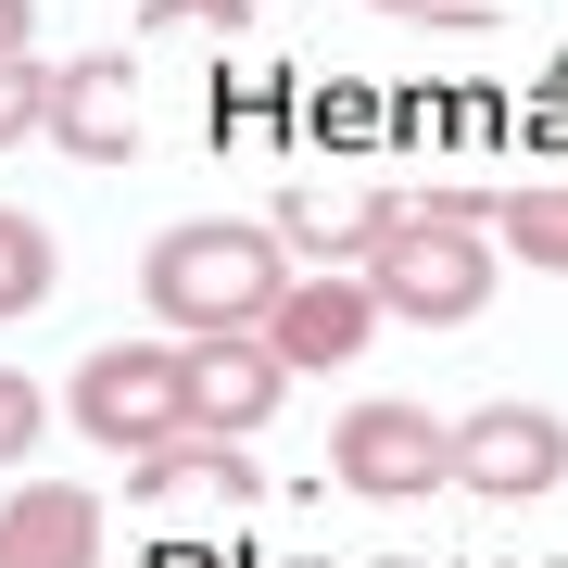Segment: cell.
I'll use <instances>...</instances> for the list:
<instances>
[{
	"mask_svg": "<svg viewBox=\"0 0 568 568\" xmlns=\"http://www.w3.org/2000/svg\"><path fill=\"white\" fill-rule=\"evenodd\" d=\"M493 215H455L443 190L429 203H405V227H392L379 253H366V291H379V316H405V328H467L493 304Z\"/></svg>",
	"mask_w": 568,
	"mask_h": 568,
	"instance_id": "2",
	"label": "cell"
},
{
	"mask_svg": "<svg viewBox=\"0 0 568 568\" xmlns=\"http://www.w3.org/2000/svg\"><path fill=\"white\" fill-rule=\"evenodd\" d=\"M328 467H342V493H366V506H429L455 480V429L429 405H354L328 429Z\"/></svg>",
	"mask_w": 568,
	"mask_h": 568,
	"instance_id": "4",
	"label": "cell"
},
{
	"mask_svg": "<svg viewBox=\"0 0 568 568\" xmlns=\"http://www.w3.org/2000/svg\"><path fill=\"white\" fill-rule=\"evenodd\" d=\"M126 506H152V518H241V506H265V480H253V455H241V443H215V429H178V443L126 455Z\"/></svg>",
	"mask_w": 568,
	"mask_h": 568,
	"instance_id": "6",
	"label": "cell"
},
{
	"mask_svg": "<svg viewBox=\"0 0 568 568\" xmlns=\"http://www.w3.org/2000/svg\"><path fill=\"white\" fill-rule=\"evenodd\" d=\"M0 51H26V0H0Z\"/></svg>",
	"mask_w": 568,
	"mask_h": 568,
	"instance_id": "17",
	"label": "cell"
},
{
	"mask_svg": "<svg viewBox=\"0 0 568 568\" xmlns=\"http://www.w3.org/2000/svg\"><path fill=\"white\" fill-rule=\"evenodd\" d=\"M291 291V241L278 227H241V215H190L164 227L152 265H140V304L164 316V342H215V328H265Z\"/></svg>",
	"mask_w": 568,
	"mask_h": 568,
	"instance_id": "1",
	"label": "cell"
},
{
	"mask_svg": "<svg viewBox=\"0 0 568 568\" xmlns=\"http://www.w3.org/2000/svg\"><path fill=\"white\" fill-rule=\"evenodd\" d=\"M392 227H405V203H379V190H342V203H328V190H291L278 203V241L316 253V265H366Z\"/></svg>",
	"mask_w": 568,
	"mask_h": 568,
	"instance_id": "11",
	"label": "cell"
},
{
	"mask_svg": "<svg viewBox=\"0 0 568 568\" xmlns=\"http://www.w3.org/2000/svg\"><path fill=\"white\" fill-rule=\"evenodd\" d=\"M493 241H506L518 265H544V278H568V178L493 190Z\"/></svg>",
	"mask_w": 568,
	"mask_h": 568,
	"instance_id": "12",
	"label": "cell"
},
{
	"mask_svg": "<svg viewBox=\"0 0 568 568\" xmlns=\"http://www.w3.org/2000/svg\"><path fill=\"white\" fill-rule=\"evenodd\" d=\"M51 140L77 152V164H126V152H140V77H126V51L63 63V89H51Z\"/></svg>",
	"mask_w": 568,
	"mask_h": 568,
	"instance_id": "9",
	"label": "cell"
},
{
	"mask_svg": "<svg viewBox=\"0 0 568 568\" xmlns=\"http://www.w3.org/2000/svg\"><path fill=\"white\" fill-rule=\"evenodd\" d=\"M51 304V227L0 203V316H39Z\"/></svg>",
	"mask_w": 568,
	"mask_h": 568,
	"instance_id": "13",
	"label": "cell"
},
{
	"mask_svg": "<svg viewBox=\"0 0 568 568\" xmlns=\"http://www.w3.org/2000/svg\"><path fill=\"white\" fill-rule=\"evenodd\" d=\"M39 429H51V392L26 379V366H0V467H26V455H39Z\"/></svg>",
	"mask_w": 568,
	"mask_h": 568,
	"instance_id": "15",
	"label": "cell"
},
{
	"mask_svg": "<svg viewBox=\"0 0 568 568\" xmlns=\"http://www.w3.org/2000/svg\"><path fill=\"white\" fill-rule=\"evenodd\" d=\"M265 342H278V366H354L366 342H379V291H366V265H316V278L278 291V316H265Z\"/></svg>",
	"mask_w": 568,
	"mask_h": 568,
	"instance_id": "8",
	"label": "cell"
},
{
	"mask_svg": "<svg viewBox=\"0 0 568 568\" xmlns=\"http://www.w3.org/2000/svg\"><path fill=\"white\" fill-rule=\"evenodd\" d=\"M0 568H102V493L26 480L13 506H0Z\"/></svg>",
	"mask_w": 568,
	"mask_h": 568,
	"instance_id": "10",
	"label": "cell"
},
{
	"mask_svg": "<svg viewBox=\"0 0 568 568\" xmlns=\"http://www.w3.org/2000/svg\"><path fill=\"white\" fill-rule=\"evenodd\" d=\"M366 13H455V0H366Z\"/></svg>",
	"mask_w": 568,
	"mask_h": 568,
	"instance_id": "18",
	"label": "cell"
},
{
	"mask_svg": "<svg viewBox=\"0 0 568 568\" xmlns=\"http://www.w3.org/2000/svg\"><path fill=\"white\" fill-rule=\"evenodd\" d=\"M51 89H63V63L0 51V152H13V140H51Z\"/></svg>",
	"mask_w": 568,
	"mask_h": 568,
	"instance_id": "14",
	"label": "cell"
},
{
	"mask_svg": "<svg viewBox=\"0 0 568 568\" xmlns=\"http://www.w3.org/2000/svg\"><path fill=\"white\" fill-rule=\"evenodd\" d=\"M568 480V417L556 405H467L455 417V493H480V506H544Z\"/></svg>",
	"mask_w": 568,
	"mask_h": 568,
	"instance_id": "5",
	"label": "cell"
},
{
	"mask_svg": "<svg viewBox=\"0 0 568 568\" xmlns=\"http://www.w3.org/2000/svg\"><path fill=\"white\" fill-rule=\"evenodd\" d=\"M63 417H77L102 455L178 443V429H190V366H178V342H102L77 379H63Z\"/></svg>",
	"mask_w": 568,
	"mask_h": 568,
	"instance_id": "3",
	"label": "cell"
},
{
	"mask_svg": "<svg viewBox=\"0 0 568 568\" xmlns=\"http://www.w3.org/2000/svg\"><path fill=\"white\" fill-rule=\"evenodd\" d=\"M190 366V429H215V443H253L265 417H278V392H291V366L265 328H215V342H178Z\"/></svg>",
	"mask_w": 568,
	"mask_h": 568,
	"instance_id": "7",
	"label": "cell"
},
{
	"mask_svg": "<svg viewBox=\"0 0 568 568\" xmlns=\"http://www.w3.org/2000/svg\"><path fill=\"white\" fill-rule=\"evenodd\" d=\"M152 26H227V39H241L253 0H152Z\"/></svg>",
	"mask_w": 568,
	"mask_h": 568,
	"instance_id": "16",
	"label": "cell"
}]
</instances>
